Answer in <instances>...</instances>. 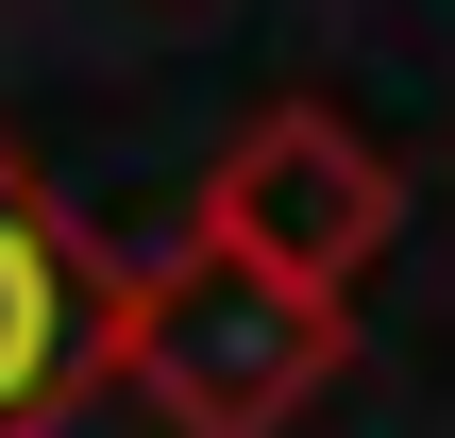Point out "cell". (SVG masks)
Segmentation results:
<instances>
[{
    "instance_id": "obj_1",
    "label": "cell",
    "mask_w": 455,
    "mask_h": 438,
    "mask_svg": "<svg viewBox=\"0 0 455 438\" xmlns=\"http://www.w3.org/2000/svg\"><path fill=\"white\" fill-rule=\"evenodd\" d=\"M338 371H355V304L203 253L186 219L152 253H101V388H135L169 438H287Z\"/></svg>"
},
{
    "instance_id": "obj_3",
    "label": "cell",
    "mask_w": 455,
    "mask_h": 438,
    "mask_svg": "<svg viewBox=\"0 0 455 438\" xmlns=\"http://www.w3.org/2000/svg\"><path fill=\"white\" fill-rule=\"evenodd\" d=\"M101 405V236L0 135V438H68Z\"/></svg>"
},
{
    "instance_id": "obj_2",
    "label": "cell",
    "mask_w": 455,
    "mask_h": 438,
    "mask_svg": "<svg viewBox=\"0 0 455 438\" xmlns=\"http://www.w3.org/2000/svg\"><path fill=\"white\" fill-rule=\"evenodd\" d=\"M186 236L236 253V270H270V287H304V304H355L388 270V236H405V169L338 101H253L220 135V169L186 186Z\"/></svg>"
}]
</instances>
